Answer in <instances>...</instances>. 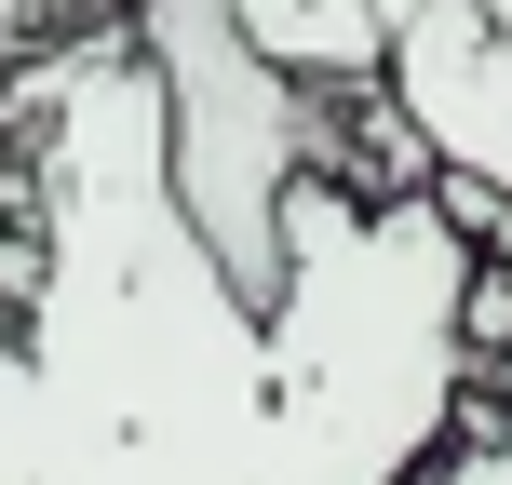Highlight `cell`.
<instances>
[{
	"label": "cell",
	"instance_id": "obj_2",
	"mask_svg": "<svg viewBox=\"0 0 512 485\" xmlns=\"http://www.w3.org/2000/svg\"><path fill=\"white\" fill-rule=\"evenodd\" d=\"M135 68L162 95V176L203 256L270 297L283 283V189L337 162V81H297L283 54H256L230 0H135Z\"/></svg>",
	"mask_w": 512,
	"mask_h": 485
},
{
	"label": "cell",
	"instance_id": "obj_4",
	"mask_svg": "<svg viewBox=\"0 0 512 485\" xmlns=\"http://www.w3.org/2000/svg\"><path fill=\"white\" fill-rule=\"evenodd\" d=\"M256 54H283L297 81H378V14L364 0H230Z\"/></svg>",
	"mask_w": 512,
	"mask_h": 485
},
{
	"label": "cell",
	"instance_id": "obj_1",
	"mask_svg": "<svg viewBox=\"0 0 512 485\" xmlns=\"http://www.w3.org/2000/svg\"><path fill=\"white\" fill-rule=\"evenodd\" d=\"M41 283L0 310V485H418L472 405V243L418 189L297 176L243 297L176 216L135 27L0 41Z\"/></svg>",
	"mask_w": 512,
	"mask_h": 485
},
{
	"label": "cell",
	"instance_id": "obj_6",
	"mask_svg": "<svg viewBox=\"0 0 512 485\" xmlns=\"http://www.w3.org/2000/svg\"><path fill=\"white\" fill-rule=\"evenodd\" d=\"M135 0H0V41H41V27H108Z\"/></svg>",
	"mask_w": 512,
	"mask_h": 485
},
{
	"label": "cell",
	"instance_id": "obj_3",
	"mask_svg": "<svg viewBox=\"0 0 512 485\" xmlns=\"http://www.w3.org/2000/svg\"><path fill=\"white\" fill-rule=\"evenodd\" d=\"M378 95L432 176L512 189V41L486 0H378Z\"/></svg>",
	"mask_w": 512,
	"mask_h": 485
},
{
	"label": "cell",
	"instance_id": "obj_5",
	"mask_svg": "<svg viewBox=\"0 0 512 485\" xmlns=\"http://www.w3.org/2000/svg\"><path fill=\"white\" fill-rule=\"evenodd\" d=\"M418 485H512V391H486V378H472L459 432H445V459L418 472Z\"/></svg>",
	"mask_w": 512,
	"mask_h": 485
}]
</instances>
